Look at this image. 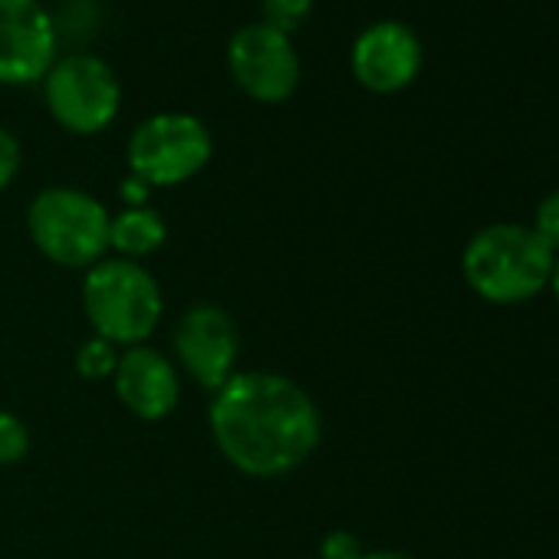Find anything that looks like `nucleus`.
<instances>
[{
	"label": "nucleus",
	"instance_id": "obj_1",
	"mask_svg": "<svg viewBox=\"0 0 559 559\" xmlns=\"http://www.w3.org/2000/svg\"><path fill=\"white\" fill-rule=\"evenodd\" d=\"M211 435L230 467L247 477H284L320 448L317 402L280 372H234L211 399Z\"/></svg>",
	"mask_w": 559,
	"mask_h": 559
},
{
	"label": "nucleus",
	"instance_id": "obj_2",
	"mask_svg": "<svg viewBox=\"0 0 559 559\" xmlns=\"http://www.w3.org/2000/svg\"><path fill=\"white\" fill-rule=\"evenodd\" d=\"M556 253L523 224H490L477 230L461 257L467 287L497 307L526 304L549 287Z\"/></svg>",
	"mask_w": 559,
	"mask_h": 559
},
{
	"label": "nucleus",
	"instance_id": "obj_3",
	"mask_svg": "<svg viewBox=\"0 0 559 559\" xmlns=\"http://www.w3.org/2000/svg\"><path fill=\"white\" fill-rule=\"evenodd\" d=\"M83 313L112 346H142L165 313L158 280L126 257H103L83 276Z\"/></svg>",
	"mask_w": 559,
	"mask_h": 559
},
{
	"label": "nucleus",
	"instance_id": "obj_4",
	"mask_svg": "<svg viewBox=\"0 0 559 559\" xmlns=\"http://www.w3.org/2000/svg\"><path fill=\"white\" fill-rule=\"evenodd\" d=\"M27 230L37 250L57 266L90 270L109 250V211L99 198L53 185L27 207Z\"/></svg>",
	"mask_w": 559,
	"mask_h": 559
},
{
	"label": "nucleus",
	"instance_id": "obj_5",
	"mask_svg": "<svg viewBox=\"0 0 559 559\" xmlns=\"http://www.w3.org/2000/svg\"><path fill=\"white\" fill-rule=\"evenodd\" d=\"M211 155V129L191 112H155L142 119L126 148L129 171L148 188H175L191 181Z\"/></svg>",
	"mask_w": 559,
	"mask_h": 559
},
{
	"label": "nucleus",
	"instance_id": "obj_6",
	"mask_svg": "<svg viewBox=\"0 0 559 559\" xmlns=\"http://www.w3.org/2000/svg\"><path fill=\"white\" fill-rule=\"evenodd\" d=\"M44 103L60 129L73 135H99L122 109V86L103 57L70 53L44 76Z\"/></svg>",
	"mask_w": 559,
	"mask_h": 559
},
{
	"label": "nucleus",
	"instance_id": "obj_7",
	"mask_svg": "<svg viewBox=\"0 0 559 559\" xmlns=\"http://www.w3.org/2000/svg\"><path fill=\"white\" fill-rule=\"evenodd\" d=\"M227 70L237 90L263 106L287 103L300 90V57L290 37L266 24L240 27L230 37Z\"/></svg>",
	"mask_w": 559,
	"mask_h": 559
},
{
	"label": "nucleus",
	"instance_id": "obj_8",
	"mask_svg": "<svg viewBox=\"0 0 559 559\" xmlns=\"http://www.w3.org/2000/svg\"><path fill=\"white\" fill-rule=\"evenodd\" d=\"M57 24L40 0H0V86L44 83L57 63Z\"/></svg>",
	"mask_w": 559,
	"mask_h": 559
},
{
	"label": "nucleus",
	"instance_id": "obj_9",
	"mask_svg": "<svg viewBox=\"0 0 559 559\" xmlns=\"http://www.w3.org/2000/svg\"><path fill=\"white\" fill-rule=\"evenodd\" d=\"M175 353L201 389L217 392L237 372L240 333L234 317L217 304L191 307L175 326Z\"/></svg>",
	"mask_w": 559,
	"mask_h": 559
},
{
	"label": "nucleus",
	"instance_id": "obj_10",
	"mask_svg": "<svg viewBox=\"0 0 559 559\" xmlns=\"http://www.w3.org/2000/svg\"><path fill=\"white\" fill-rule=\"evenodd\" d=\"M421 40L399 21H379L366 27L353 44V76L376 96L402 93L421 73Z\"/></svg>",
	"mask_w": 559,
	"mask_h": 559
},
{
	"label": "nucleus",
	"instance_id": "obj_11",
	"mask_svg": "<svg viewBox=\"0 0 559 559\" xmlns=\"http://www.w3.org/2000/svg\"><path fill=\"white\" fill-rule=\"evenodd\" d=\"M119 402L142 421H162L181 399V379L168 356L155 346H129L112 372Z\"/></svg>",
	"mask_w": 559,
	"mask_h": 559
},
{
	"label": "nucleus",
	"instance_id": "obj_12",
	"mask_svg": "<svg viewBox=\"0 0 559 559\" xmlns=\"http://www.w3.org/2000/svg\"><path fill=\"white\" fill-rule=\"evenodd\" d=\"M168 240V224L155 207H126L109 217V247L126 260H139L155 253Z\"/></svg>",
	"mask_w": 559,
	"mask_h": 559
},
{
	"label": "nucleus",
	"instance_id": "obj_13",
	"mask_svg": "<svg viewBox=\"0 0 559 559\" xmlns=\"http://www.w3.org/2000/svg\"><path fill=\"white\" fill-rule=\"evenodd\" d=\"M313 8H317V0H260V11H263L260 24L290 37L294 31H300L307 24Z\"/></svg>",
	"mask_w": 559,
	"mask_h": 559
},
{
	"label": "nucleus",
	"instance_id": "obj_14",
	"mask_svg": "<svg viewBox=\"0 0 559 559\" xmlns=\"http://www.w3.org/2000/svg\"><path fill=\"white\" fill-rule=\"evenodd\" d=\"M116 362H119L116 346L106 343V340H99V336L86 340V343L80 346V353H76V372H80L83 379H90V382L112 379Z\"/></svg>",
	"mask_w": 559,
	"mask_h": 559
},
{
	"label": "nucleus",
	"instance_id": "obj_15",
	"mask_svg": "<svg viewBox=\"0 0 559 559\" xmlns=\"http://www.w3.org/2000/svg\"><path fill=\"white\" fill-rule=\"evenodd\" d=\"M31 451V431L14 412H0V467L24 461Z\"/></svg>",
	"mask_w": 559,
	"mask_h": 559
},
{
	"label": "nucleus",
	"instance_id": "obj_16",
	"mask_svg": "<svg viewBox=\"0 0 559 559\" xmlns=\"http://www.w3.org/2000/svg\"><path fill=\"white\" fill-rule=\"evenodd\" d=\"M533 230L539 234V240L559 257V188L549 191L539 204H536V214H533Z\"/></svg>",
	"mask_w": 559,
	"mask_h": 559
},
{
	"label": "nucleus",
	"instance_id": "obj_17",
	"mask_svg": "<svg viewBox=\"0 0 559 559\" xmlns=\"http://www.w3.org/2000/svg\"><path fill=\"white\" fill-rule=\"evenodd\" d=\"M366 549L359 543V536H353L349 530H333L323 543H320V559H359Z\"/></svg>",
	"mask_w": 559,
	"mask_h": 559
},
{
	"label": "nucleus",
	"instance_id": "obj_18",
	"mask_svg": "<svg viewBox=\"0 0 559 559\" xmlns=\"http://www.w3.org/2000/svg\"><path fill=\"white\" fill-rule=\"evenodd\" d=\"M17 171H21V142L8 129H0V191L14 185Z\"/></svg>",
	"mask_w": 559,
	"mask_h": 559
},
{
	"label": "nucleus",
	"instance_id": "obj_19",
	"mask_svg": "<svg viewBox=\"0 0 559 559\" xmlns=\"http://www.w3.org/2000/svg\"><path fill=\"white\" fill-rule=\"evenodd\" d=\"M148 194H152V188H148L142 178L129 175V178L122 181V201H126V207H145Z\"/></svg>",
	"mask_w": 559,
	"mask_h": 559
},
{
	"label": "nucleus",
	"instance_id": "obj_20",
	"mask_svg": "<svg viewBox=\"0 0 559 559\" xmlns=\"http://www.w3.org/2000/svg\"><path fill=\"white\" fill-rule=\"evenodd\" d=\"M359 559H418V556L402 552V549H372V552H362Z\"/></svg>",
	"mask_w": 559,
	"mask_h": 559
},
{
	"label": "nucleus",
	"instance_id": "obj_21",
	"mask_svg": "<svg viewBox=\"0 0 559 559\" xmlns=\"http://www.w3.org/2000/svg\"><path fill=\"white\" fill-rule=\"evenodd\" d=\"M549 290H552V297H556V304H559V257H556V263H552V276H549Z\"/></svg>",
	"mask_w": 559,
	"mask_h": 559
}]
</instances>
